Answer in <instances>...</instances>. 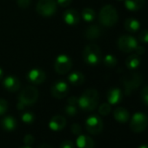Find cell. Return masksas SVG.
I'll use <instances>...</instances> for the list:
<instances>
[{
  "mask_svg": "<svg viewBox=\"0 0 148 148\" xmlns=\"http://www.w3.org/2000/svg\"><path fill=\"white\" fill-rule=\"evenodd\" d=\"M99 101V95L95 89H87L78 99V105L80 109L86 112L93 111Z\"/></svg>",
  "mask_w": 148,
  "mask_h": 148,
  "instance_id": "1",
  "label": "cell"
},
{
  "mask_svg": "<svg viewBox=\"0 0 148 148\" xmlns=\"http://www.w3.org/2000/svg\"><path fill=\"white\" fill-rule=\"evenodd\" d=\"M143 82L142 74L138 71L128 72L121 78V83L124 86V92L126 96L131 95L137 90Z\"/></svg>",
  "mask_w": 148,
  "mask_h": 148,
  "instance_id": "2",
  "label": "cell"
},
{
  "mask_svg": "<svg viewBox=\"0 0 148 148\" xmlns=\"http://www.w3.org/2000/svg\"><path fill=\"white\" fill-rule=\"evenodd\" d=\"M119 15L114 6L111 5H105L99 12V23L106 27H112L118 22Z\"/></svg>",
  "mask_w": 148,
  "mask_h": 148,
  "instance_id": "3",
  "label": "cell"
},
{
  "mask_svg": "<svg viewBox=\"0 0 148 148\" xmlns=\"http://www.w3.org/2000/svg\"><path fill=\"white\" fill-rule=\"evenodd\" d=\"M84 61L89 65H96L99 64L102 58L101 50L96 44L87 45L83 51Z\"/></svg>",
  "mask_w": 148,
  "mask_h": 148,
  "instance_id": "4",
  "label": "cell"
},
{
  "mask_svg": "<svg viewBox=\"0 0 148 148\" xmlns=\"http://www.w3.org/2000/svg\"><path fill=\"white\" fill-rule=\"evenodd\" d=\"M38 99V91L36 87L29 86L25 87L19 94L18 101L21 102L25 106H32L37 102Z\"/></svg>",
  "mask_w": 148,
  "mask_h": 148,
  "instance_id": "5",
  "label": "cell"
},
{
  "mask_svg": "<svg viewBox=\"0 0 148 148\" xmlns=\"http://www.w3.org/2000/svg\"><path fill=\"white\" fill-rule=\"evenodd\" d=\"M36 11L42 17H51L57 12V3L55 0H38Z\"/></svg>",
  "mask_w": 148,
  "mask_h": 148,
  "instance_id": "6",
  "label": "cell"
},
{
  "mask_svg": "<svg viewBox=\"0 0 148 148\" xmlns=\"http://www.w3.org/2000/svg\"><path fill=\"white\" fill-rule=\"evenodd\" d=\"M148 124V119L145 114L142 112H136L132 116L131 122H130V127L134 132H143Z\"/></svg>",
  "mask_w": 148,
  "mask_h": 148,
  "instance_id": "7",
  "label": "cell"
},
{
  "mask_svg": "<svg viewBox=\"0 0 148 148\" xmlns=\"http://www.w3.org/2000/svg\"><path fill=\"white\" fill-rule=\"evenodd\" d=\"M138 43L135 38L130 35H122L118 39V47L123 52L129 53L134 51Z\"/></svg>",
  "mask_w": 148,
  "mask_h": 148,
  "instance_id": "8",
  "label": "cell"
},
{
  "mask_svg": "<svg viewBox=\"0 0 148 148\" xmlns=\"http://www.w3.org/2000/svg\"><path fill=\"white\" fill-rule=\"evenodd\" d=\"M72 66V62L71 59L67 56V55H59L54 63V69L57 73L63 75V74H66L69 72Z\"/></svg>",
  "mask_w": 148,
  "mask_h": 148,
  "instance_id": "9",
  "label": "cell"
},
{
  "mask_svg": "<svg viewBox=\"0 0 148 148\" xmlns=\"http://www.w3.org/2000/svg\"><path fill=\"white\" fill-rule=\"evenodd\" d=\"M103 127H104L103 121L97 115L90 116L86 121V129L89 133L92 135L99 134L102 132Z\"/></svg>",
  "mask_w": 148,
  "mask_h": 148,
  "instance_id": "10",
  "label": "cell"
},
{
  "mask_svg": "<svg viewBox=\"0 0 148 148\" xmlns=\"http://www.w3.org/2000/svg\"><path fill=\"white\" fill-rule=\"evenodd\" d=\"M68 92H69L68 85L62 80H58L55 82L51 88V92L52 96L58 99H64L68 94Z\"/></svg>",
  "mask_w": 148,
  "mask_h": 148,
  "instance_id": "11",
  "label": "cell"
},
{
  "mask_svg": "<svg viewBox=\"0 0 148 148\" xmlns=\"http://www.w3.org/2000/svg\"><path fill=\"white\" fill-rule=\"evenodd\" d=\"M46 75L44 71L40 69H32L27 74L28 80L33 85H40L45 80Z\"/></svg>",
  "mask_w": 148,
  "mask_h": 148,
  "instance_id": "12",
  "label": "cell"
},
{
  "mask_svg": "<svg viewBox=\"0 0 148 148\" xmlns=\"http://www.w3.org/2000/svg\"><path fill=\"white\" fill-rule=\"evenodd\" d=\"M64 21L69 25H75L79 24L80 20V17L79 12L74 9H67L63 13Z\"/></svg>",
  "mask_w": 148,
  "mask_h": 148,
  "instance_id": "13",
  "label": "cell"
},
{
  "mask_svg": "<svg viewBox=\"0 0 148 148\" xmlns=\"http://www.w3.org/2000/svg\"><path fill=\"white\" fill-rule=\"evenodd\" d=\"M4 87L11 92H18L20 88V81L14 76H8L3 81Z\"/></svg>",
  "mask_w": 148,
  "mask_h": 148,
  "instance_id": "14",
  "label": "cell"
},
{
  "mask_svg": "<svg viewBox=\"0 0 148 148\" xmlns=\"http://www.w3.org/2000/svg\"><path fill=\"white\" fill-rule=\"evenodd\" d=\"M65 125H66V119L64 117L61 115L53 116L49 122V127L54 132L61 131L62 129L64 128Z\"/></svg>",
  "mask_w": 148,
  "mask_h": 148,
  "instance_id": "15",
  "label": "cell"
},
{
  "mask_svg": "<svg viewBox=\"0 0 148 148\" xmlns=\"http://www.w3.org/2000/svg\"><path fill=\"white\" fill-rule=\"evenodd\" d=\"M107 101L110 105H117L122 100V92L119 88H112L107 92Z\"/></svg>",
  "mask_w": 148,
  "mask_h": 148,
  "instance_id": "16",
  "label": "cell"
},
{
  "mask_svg": "<svg viewBox=\"0 0 148 148\" xmlns=\"http://www.w3.org/2000/svg\"><path fill=\"white\" fill-rule=\"evenodd\" d=\"M102 35V29L96 25L89 26L85 32V37L88 40H94L99 38Z\"/></svg>",
  "mask_w": 148,
  "mask_h": 148,
  "instance_id": "17",
  "label": "cell"
},
{
  "mask_svg": "<svg viewBox=\"0 0 148 148\" xmlns=\"http://www.w3.org/2000/svg\"><path fill=\"white\" fill-rule=\"evenodd\" d=\"M76 144L79 148H94L95 146L94 140L91 137L86 135H80L79 137H78Z\"/></svg>",
  "mask_w": 148,
  "mask_h": 148,
  "instance_id": "18",
  "label": "cell"
},
{
  "mask_svg": "<svg viewBox=\"0 0 148 148\" xmlns=\"http://www.w3.org/2000/svg\"><path fill=\"white\" fill-rule=\"evenodd\" d=\"M113 117L119 123H126L129 120L130 115L125 108L118 107L113 112Z\"/></svg>",
  "mask_w": 148,
  "mask_h": 148,
  "instance_id": "19",
  "label": "cell"
},
{
  "mask_svg": "<svg viewBox=\"0 0 148 148\" xmlns=\"http://www.w3.org/2000/svg\"><path fill=\"white\" fill-rule=\"evenodd\" d=\"M68 80L72 86H81L85 82V76L80 71H73L68 76Z\"/></svg>",
  "mask_w": 148,
  "mask_h": 148,
  "instance_id": "20",
  "label": "cell"
},
{
  "mask_svg": "<svg viewBox=\"0 0 148 148\" xmlns=\"http://www.w3.org/2000/svg\"><path fill=\"white\" fill-rule=\"evenodd\" d=\"M124 1L125 8L131 12L140 10L145 3V0H124Z\"/></svg>",
  "mask_w": 148,
  "mask_h": 148,
  "instance_id": "21",
  "label": "cell"
},
{
  "mask_svg": "<svg viewBox=\"0 0 148 148\" xmlns=\"http://www.w3.org/2000/svg\"><path fill=\"white\" fill-rule=\"evenodd\" d=\"M140 58L138 57V54H132L130 56H128L125 59V65L126 67L130 70V71H134L136 70L139 64H140Z\"/></svg>",
  "mask_w": 148,
  "mask_h": 148,
  "instance_id": "22",
  "label": "cell"
},
{
  "mask_svg": "<svg viewBox=\"0 0 148 148\" xmlns=\"http://www.w3.org/2000/svg\"><path fill=\"white\" fill-rule=\"evenodd\" d=\"M1 126L5 131L12 132L17 126V120L12 116H6L1 121Z\"/></svg>",
  "mask_w": 148,
  "mask_h": 148,
  "instance_id": "23",
  "label": "cell"
},
{
  "mask_svg": "<svg viewBox=\"0 0 148 148\" xmlns=\"http://www.w3.org/2000/svg\"><path fill=\"white\" fill-rule=\"evenodd\" d=\"M124 26L127 32H136L140 28V24H139L138 20H137L133 18H129L127 19H125V21L124 23Z\"/></svg>",
  "mask_w": 148,
  "mask_h": 148,
  "instance_id": "24",
  "label": "cell"
},
{
  "mask_svg": "<svg viewBox=\"0 0 148 148\" xmlns=\"http://www.w3.org/2000/svg\"><path fill=\"white\" fill-rule=\"evenodd\" d=\"M81 16H82V18L87 22V23H90V22H92L96 17V13L94 12L93 9L92 8H85L83 11H82V13H81Z\"/></svg>",
  "mask_w": 148,
  "mask_h": 148,
  "instance_id": "25",
  "label": "cell"
},
{
  "mask_svg": "<svg viewBox=\"0 0 148 148\" xmlns=\"http://www.w3.org/2000/svg\"><path fill=\"white\" fill-rule=\"evenodd\" d=\"M103 62H104V64L107 67H114L117 64L118 60L115 58V56H113L112 54H108L104 58Z\"/></svg>",
  "mask_w": 148,
  "mask_h": 148,
  "instance_id": "26",
  "label": "cell"
},
{
  "mask_svg": "<svg viewBox=\"0 0 148 148\" xmlns=\"http://www.w3.org/2000/svg\"><path fill=\"white\" fill-rule=\"evenodd\" d=\"M21 119L25 124H32L34 121L35 117H34V114L32 112H24L21 115Z\"/></svg>",
  "mask_w": 148,
  "mask_h": 148,
  "instance_id": "27",
  "label": "cell"
},
{
  "mask_svg": "<svg viewBox=\"0 0 148 148\" xmlns=\"http://www.w3.org/2000/svg\"><path fill=\"white\" fill-rule=\"evenodd\" d=\"M99 112L102 116H107L111 112V106L108 103H104L99 107Z\"/></svg>",
  "mask_w": 148,
  "mask_h": 148,
  "instance_id": "28",
  "label": "cell"
},
{
  "mask_svg": "<svg viewBox=\"0 0 148 148\" xmlns=\"http://www.w3.org/2000/svg\"><path fill=\"white\" fill-rule=\"evenodd\" d=\"M64 111H65V113H66L67 115L71 116V117L75 116V115L78 113L77 106H74V105H69V104H68V105L65 106Z\"/></svg>",
  "mask_w": 148,
  "mask_h": 148,
  "instance_id": "29",
  "label": "cell"
},
{
  "mask_svg": "<svg viewBox=\"0 0 148 148\" xmlns=\"http://www.w3.org/2000/svg\"><path fill=\"white\" fill-rule=\"evenodd\" d=\"M8 110V103L5 99H0V116L4 115Z\"/></svg>",
  "mask_w": 148,
  "mask_h": 148,
  "instance_id": "30",
  "label": "cell"
},
{
  "mask_svg": "<svg viewBox=\"0 0 148 148\" xmlns=\"http://www.w3.org/2000/svg\"><path fill=\"white\" fill-rule=\"evenodd\" d=\"M138 40L141 43L148 44V30H143L138 34Z\"/></svg>",
  "mask_w": 148,
  "mask_h": 148,
  "instance_id": "31",
  "label": "cell"
},
{
  "mask_svg": "<svg viewBox=\"0 0 148 148\" xmlns=\"http://www.w3.org/2000/svg\"><path fill=\"white\" fill-rule=\"evenodd\" d=\"M140 96H141V99L143 100V102L148 106V86H145L142 90H141V92H140Z\"/></svg>",
  "mask_w": 148,
  "mask_h": 148,
  "instance_id": "32",
  "label": "cell"
},
{
  "mask_svg": "<svg viewBox=\"0 0 148 148\" xmlns=\"http://www.w3.org/2000/svg\"><path fill=\"white\" fill-rule=\"evenodd\" d=\"M71 131L73 134H75V135H79L81 133V126L80 125H79L78 123H74L71 125Z\"/></svg>",
  "mask_w": 148,
  "mask_h": 148,
  "instance_id": "33",
  "label": "cell"
},
{
  "mask_svg": "<svg viewBox=\"0 0 148 148\" xmlns=\"http://www.w3.org/2000/svg\"><path fill=\"white\" fill-rule=\"evenodd\" d=\"M17 3L21 9H26L30 6L32 0H17Z\"/></svg>",
  "mask_w": 148,
  "mask_h": 148,
  "instance_id": "34",
  "label": "cell"
},
{
  "mask_svg": "<svg viewBox=\"0 0 148 148\" xmlns=\"http://www.w3.org/2000/svg\"><path fill=\"white\" fill-rule=\"evenodd\" d=\"M35 141L34 137L32 134H26L24 138V143L25 144V145H32Z\"/></svg>",
  "mask_w": 148,
  "mask_h": 148,
  "instance_id": "35",
  "label": "cell"
},
{
  "mask_svg": "<svg viewBox=\"0 0 148 148\" xmlns=\"http://www.w3.org/2000/svg\"><path fill=\"white\" fill-rule=\"evenodd\" d=\"M59 148H74V145L71 141L65 140V141H63L61 143Z\"/></svg>",
  "mask_w": 148,
  "mask_h": 148,
  "instance_id": "36",
  "label": "cell"
},
{
  "mask_svg": "<svg viewBox=\"0 0 148 148\" xmlns=\"http://www.w3.org/2000/svg\"><path fill=\"white\" fill-rule=\"evenodd\" d=\"M58 4L61 7H68L71 4V0H58Z\"/></svg>",
  "mask_w": 148,
  "mask_h": 148,
  "instance_id": "37",
  "label": "cell"
},
{
  "mask_svg": "<svg viewBox=\"0 0 148 148\" xmlns=\"http://www.w3.org/2000/svg\"><path fill=\"white\" fill-rule=\"evenodd\" d=\"M134 51H135V53L136 54H138V56L139 55H143L145 52V47L144 46H142V45H137V47L135 48V50H134Z\"/></svg>",
  "mask_w": 148,
  "mask_h": 148,
  "instance_id": "38",
  "label": "cell"
},
{
  "mask_svg": "<svg viewBox=\"0 0 148 148\" xmlns=\"http://www.w3.org/2000/svg\"><path fill=\"white\" fill-rule=\"evenodd\" d=\"M68 104L69 105H74V106H76L78 104V98L77 97H74V96H71L67 100Z\"/></svg>",
  "mask_w": 148,
  "mask_h": 148,
  "instance_id": "39",
  "label": "cell"
},
{
  "mask_svg": "<svg viewBox=\"0 0 148 148\" xmlns=\"http://www.w3.org/2000/svg\"><path fill=\"white\" fill-rule=\"evenodd\" d=\"M38 148H52V146L50 145H48V144H42Z\"/></svg>",
  "mask_w": 148,
  "mask_h": 148,
  "instance_id": "40",
  "label": "cell"
},
{
  "mask_svg": "<svg viewBox=\"0 0 148 148\" xmlns=\"http://www.w3.org/2000/svg\"><path fill=\"white\" fill-rule=\"evenodd\" d=\"M17 107H18V110H20V111H21V110H24L25 106H24V105H23V104H22L21 102H19V101H18V106H17Z\"/></svg>",
  "mask_w": 148,
  "mask_h": 148,
  "instance_id": "41",
  "label": "cell"
},
{
  "mask_svg": "<svg viewBox=\"0 0 148 148\" xmlns=\"http://www.w3.org/2000/svg\"><path fill=\"white\" fill-rule=\"evenodd\" d=\"M3 77H4V72H3L2 68H0V81L3 79Z\"/></svg>",
  "mask_w": 148,
  "mask_h": 148,
  "instance_id": "42",
  "label": "cell"
},
{
  "mask_svg": "<svg viewBox=\"0 0 148 148\" xmlns=\"http://www.w3.org/2000/svg\"><path fill=\"white\" fill-rule=\"evenodd\" d=\"M139 148H148V145H141Z\"/></svg>",
  "mask_w": 148,
  "mask_h": 148,
  "instance_id": "43",
  "label": "cell"
},
{
  "mask_svg": "<svg viewBox=\"0 0 148 148\" xmlns=\"http://www.w3.org/2000/svg\"><path fill=\"white\" fill-rule=\"evenodd\" d=\"M20 148H31L29 145H25V146H23V147H20Z\"/></svg>",
  "mask_w": 148,
  "mask_h": 148,
  "instance_id": "44",
  "label": "cell"
},
{
  "mask_svg": "<svg viewBox=\"0 0 148 148\" xmlns=\"http://www.w3.org/2000/svg\"><path fill=\"white\" fill-rule=\"evenodd\" d=\"M118 1H124V0H118Z\"/></svg>",
  "mask_w": 148,
  "mask_h": 148,
  "instance_id": "45",
  "label": "cell"
}]
</instances>
